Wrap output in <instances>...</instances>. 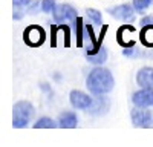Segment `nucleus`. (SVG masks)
<instances>
[{
	"label": "nucleus",
	"instance_id": "obj_1",
	"mask_svg": "<svg viewBox=\"0 0 153 147\" xmlns=\"http://www.w3.org/2000/svg\"><path fill=\"white\" fill-rule=\"evenodd\" d=\"M86 86L89 92L92 95H103L109 94L113 86H115V78L112 75V72L106 68L95 66L86 78Z\"/></svg>",
	"mask_w": 153,
	"mask_h": 147
},
{
	"label": "nucleus",
	"instance_id": "obj_2",
	"mask_svg": "<svg viewBox=\"0 0 153 147\" xmlns=\"http://www.w3.org/2000/svg\"><path fill=\"white\" fill-rule=\"evenodd\" d=\"M35 115V109L31 101H17L12 107V127L23 129L32 121Z\"/></svg>",
	"mask_w": 153,
	"mask_h": 147
},
{
	"label": "nucleus",
	"instance_id": "obj_3",
	"mask_svg": "<svg viewBox=\"0 0 153 147\" xmlns=\"http://www.w3.org/2000/svg\"><path fill=\"white\" fill-rule=\"evenodd\" d=\"M23 40L28 46H32V48H38L42 46L46 40V32L42 26L38 24H31L25 29L23 32Z\"/></svg>",
	"mask_w": 153,
	"mask_h": 147
},
{
	"label": "nucleus",
	"instance_id": "obj_4",
	"mask_svg": "<svg viewBox=\"0 0 153 147\" xmlns=\"http://www.w3.org/2000/svg\"><path fill=\"white\" fill-rule=\"evenodd\" d=\"M130 120L135 127H153V112L147 110L146 107H136L132 109Z\"/></svg>",
	"mask_w": 153,
	"mask_h": 147
},
{
	"label": "nucleus",
	"instance_id": "obj_5",
	"mask_svg": "<svg viewBox=\"0 0 153 147\" xmlns=\"http://www.w3.org/2000/svg\"><path fill=\"white\" fill-rule=\"evenodd\" d=\"M109 11V14L117 19V20H121V22H133L135 20V6L133 5H129V3H121V5H117L113 6Z\"/></svg>",
	"mask_w": 153,
	"mask_h": 147
},
{
	"label": "nucleus",
	"instance_id": "obj_6",
	"mask_svg": "<svg viewBox=\"0 0 153 147\" xmlns=\"http://www.w3.org/2000/svg\"><path fill=\"white\" fill-rule=\"evenodd\" d=\"M52 17H54L55 23H61V22H66V20L74 22L78 16H76V11H75V8L72 5H69V3H60L52 11Z\"/></svg>",
	"mask_w": 153,
	"mask_h": 147
},
{
	"label": "nucleus",
	"instance_id": "obj_7",
	"mask_svg": "<svg viewBox=\"0 0 153 147\" xmlns=\"http://www.w3.org/2000/svg\"><path fill=\"white\" fill-rule=\"evenodd\" d=\"M109 109H110V100L106 97V94H103V95H95L87 112L94 117H101V115H106L109 112Z\"/></svg>",
	"mask_w": 153,
	"mask_h": 147
},
{
	"label": "nucleus",
	"instance_id": "obj_8",
	"mask_svg": "<svg viewBox=\"0 0 153 147\" xmlns=\"http://www.w3.org/2000/svg\"><path fill=\"white\" fill-rule=\"evenodd\" d=\"M132 103L136 107L153 106V88H141L132 95Z\"/></svg>",
	"mask_w": 153,
	"mask_h": 147
},
{
	"label": "nucleus",
	"instance_id": "obj_9",
	"mask_svg": "<svg viewBox=\"0 0 153 147\" xmlns=\"http://www.w3.org/2000/svg\"><path fill=\"white\" fill-rule=\"evenodd\" d=\"M69 101L72 104V107L75 109H83V110H87L89 106L92 104L94 98L89 97V94L83 92V91H72L69 94Z\"/></svg>",
	"mask_w": 153,
	"mask_h": 147
},
{
	"label": "nucleus",
	"instance_id": "obj_10",
	"mask_svg": "<svg viewBox=\"0 0 153 147\" xmlns=\"http://www.w3.org/2000/svg\"><path fill=\"white\" fill-rule=\"evenodd\" d=\"M51 45H52L54 48L58 45V37L61 35L63 39H65V46H69L71 43V29L69 26H66V24H58V26H52L51 28Z\"/></svg>",
	"mask_w": 153,
	"mask_h": 147
},
{
	"label": "nucleus",
	"instance_id": "obj_11",
	"mask_svg": "<svg viewBox=\"0 0 153 147\" xmlns=\"http://www.w3.org/2000/svg\"><path fill=\"white\" fill-rule=\"evenodd\" d=\"M58 127L61 129H74L78 124V117H76L75 112H71V110H66V112H61L58 115Z\"/></svg>",
	"mask_w": 153,
	"mask_h": 147
},
{
	"label": "nucleus",
	"instance_id": "obj_12",
	"mask_svg": "<svg viewBox=\"0 0 153 147\" xmlns=\"http://www.w3.org/2000/svg\"><path fill=\"white\" fill-rule=\"evenodd\" d=\"M136 83L141 88H153V68L144 66L136 74Z\"/></svg>",
	"mask_w": 153,
	"mask_h": 147
},
{
	"label": "nucleus",
	"instance_id": "obj_13",
	"mask_svg": "<svg viewBox=\"0 0 153 147\" xmlns=\"http://www.w3.org/2000/svg\"><path fill=\"white\" fill-rule=\"evenodd\" d=\"M86 55V60L89 61L91 65H95V66H101L103 63H106L107 61V49L104 48V46H101V49L98 52H95V54H84Z\"/></svg>",
	"mask_w": 153,
	"mask_h": 147
},
{
	"label": "nucleus",
	"instance_id": "obj_14",
	"mask_svg": "<svg viewBox=\"0 0 153 147\" xmlns=\"http://www.w3.org/2000/svg\"><path fill=\"white\" fill-rule=\"evenodd\" d=\"M139 40L146 48H153V24L143 26L141 32H139Z\"/></svg>",
	"mask_w": 153,
	"mask_h": 147
},
{
	"label": "nucleus",
	"instance_id": "obj_15",
	"mask_svg": "<svg viewBox=\"0 0 153 147\" xmlns=\"http://www.w3.org/2000/svg\"><path fill=\"white\" fill-rule=\"evenodd\" d=\"M72 23H74V32H75L76 45L81 48L83 46V39H84V26H86V24L83 23V19L81 17H76Z\"/></svg>",
	"mask_w": 153,
	"mask_h": 147
},
{
	"label": "nucleus",
	"instance_id": "obj_16",
	"mask_svg": "<svg viewBox=\"0 0 153 147\" xmlns=\"http://www.w3.org/2000/svg\"><path fill=\"white\" fill-rule=\"evenodd\" d=\"M57 126H58V122H55L49 117H42L34 122V129H55Z\"/></svg>",
	"mask_w": 153,
	"mask_h": 147
},
{
	"label": "nucleus",
	"instance_id": "obj_17",
	"mask_svg": "<svg viewBox=\"0 0 153 147\" xmlns=\"http://www.w3.org/2000/svg\"><path fill=\"white\" fill-rule=\"evenodd\" d=\"M150 5H152V0H133V6L138 14H144Z\"/></svg>",
	"mask_w": 153,
	"mask_h": 147
},
{
	"label": "nucleus",
	"instance_id": "obj_18",
	"mask_svg": "<svg viewBox=\"0 0 153 147\" xmlns=\"http://www.w3.org/2000/svg\"><path fill=\"white\" fill-rule=\"evenodd\" d=\"M86 16L91 19L95 24H101V20H103V17H101V12H100V11H97V9H94V8H89V9H86Z\"/></svg>",
	"mask_w": 153,
	"mask_h": 147
},
{
	"label": "nucleus",
	"instance_id": "obj_19",
	"mask_svg": "<svg viewBox=\"0 0 153 147\" xmlns=\"http://www.w3.org/2000/svg\"><path fill=\"white\" fill-rule=\"evenodd\" d=\"M55 0H43L42 2V11L46 12V14H49V12H52L55 9Z\"/></svg>",
	"mask_w": 153,
	"mask_h": 147
},
{
	"label": "nucleus",
	"instance_id": "obj_20",
	"mask_svg": "<svg viewBox=\"0 0 153 147\" xmlns=\"http://www.w3.org/2000/svg\"><path fill=\"white\" fill-rule=\"evenodd\" d=\"M123 55H126V57H138L139 51L136 48H133V46H127V48L123 49Z\"/></svg>",
	"mask_w": 153,
	"mask_h": 147
},
{
	"label": "nucleus",
	"instance_id": "obj_21",
	"mask_svg": "<svg viewBox=\"0 0 153 147\" xmlns=\"http://www.w3.org/2000/svg\"><path fill=\"white\" fill-rule=\"evenodd\" d=\"M14 8H26L31 5V0H12Z\"/></svg>",
	"mask_w": 153,
	"mask_h": 147
},
{
	"label": "nucleus",
	"instance_id": "obj_22",
	"mask_svg": "<svg viewBox=\"0 0 153 147\" xmlns=\"http://www.w3.org/2000/svg\"><path fill=\"white\" fill-rule=\"evenodd\" d=\"M139 24H141V28L143 26H149V24H153V16H146L141 19V22H139Z\"/></svg>",
	"mask_w": 153,
	"mask_h": 147
},
{
	"label": "nucleus",
	"instance_id": "obj_23",
	"mask_svg": "<svg viewBox=\"0 0 153 147\" xmlns=\"http://www.w3.org/2000/svg\"><path fill=\"white\" fill-rule=\"evenodd\" d=\"M42 8V5H38V3H34V5H29L28 6V14H37V11Z\"/></svg>",
	"mask_w": 153,
	"mask_h": 147
},
{
	"label": "nucleus",
	"instance_id": "obj_24",
	"mask_svg": "<svg viewBox=\"0 0 153 147\" xmlns=\"http://www.w3.org/2000/svg\"><path fill=\"white\" fill-rule=\"evenodd\" d=\"M23 16H25V12L22 11V8H17V9L14 11V14H12L14 20H22V19H23Z\"/></svg>",
	"mask_w": 153,
	"mask_h": 147
},
{
	"label": "nucleus",
	"instance_id": "obj_25",
	"mask_svg": "<svg viewBox=\"0 0 153 147\" xmlns=\"http://www.w3.org/2000/svg\"><path fill=\"white\" fill-rule=\"evenodd\" d=\"M40 89H42L43 92H51V94H52V91H51V88H49L48 83H42V84H40Z\"/></svg>",
	"mask_w": 153,
	"mask_h": 147
}]
</instances>
